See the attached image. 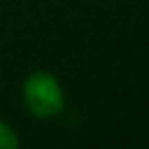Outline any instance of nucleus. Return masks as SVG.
I'll return each mask as SVG.
<instances>
[{
    "instance_id": "obj_1",
    "label": "nucleus",
    "mask_w": 149,
    "mask_h": 149,
    "mask_svg": "<svg viewBox=\"0 0 149 149\" xmlns=\"http://www.w3.org/2000/svg\"><path fill=\"white\" fill-rule=\"evenodd\" d=\"M23 98L37 118H51L63 110L65 96L59 80L49 72H33L23 84Z\"/></svg>"
},
{
    "instance_id": "obj_2",
    "label": "nucleus",
    "mask_w": 149,
    "mask_h": 149,
    "mask_svg": "<svg viewBox=\"0 0 149 149\" xmlns=\"http://www.w3.org/2000/svg\"><path fill=\"white\" fill-rule=\"evenodd\" d=\"M19 145V137L10 125L0 120V149H15Z\"/></svg>"
}]
</instances>
